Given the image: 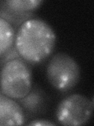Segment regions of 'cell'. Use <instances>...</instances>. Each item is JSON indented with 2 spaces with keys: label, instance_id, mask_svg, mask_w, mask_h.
<instances>
[{
  "label": "cell",
  "instance_id": "30bf717a",
  "mask_svg": "<svg viewBox=\"0 0 94 126\" xmlns=\"http://www.w3.org/2000/svg\"><path fill=\"white\" fill-rule=\"evenodd\" d=\"M27 125H33V126H55L56 124L53 122L49 121L47 120H34L32 121L29 122Z\"/></svg>",
  "mask_w": 94,
  "mask_h": 126
},
{
  "label": "cell",
  "instance_id": "277c9868",
  "mask_svg": "<svg viewBox=\"0 0 94 126\" xmlns=\"http://www.w3.org/2000/svg\"><path fill=\"white\" fill-rule=\"evenodd\" d=\"M93 100L81 94H72L59 103L56 117L63 125H83L87 124L92 115Z\"/></svg>",
  "mask_w": 94,
  "mask_h": 126
},
{
  "label": "cell",
  "instance_id": "6da1fadb",
  "mask_svg": "<svg viewBox=\"0 0 94 126\" xmlns=\"http://www.w3.org/2000/svg\"><path fill=\"white\" fill-rule=\"evenodd\" d=\"M56 40L57 35L49 25L40 18L31 17L20 25L14 46L27 63L36 65L50 56Z\"/></svg>",
  "mask_w": 94,
  "mask_h": 126
},
{
  "label": "cell",
  "instance_id": "3957f363",
  "mask_svg": "<svg viewBox=\"0 0 94 126\" xmlns=\"http://www.w3.org/2000/svg\"><path fill=\"white\" fill-rule=\"evenodd\" d=\"M46 76L55 89L67 92L74 88L80 80L81 69L78 62L65 53H57L50 58Z\"/></svg>",
  "mask_w": 94,
  "mask_h": 126
},
{
  "label": "cell",
  "instance_id": "5b68a950",
  "mask_svg": "<svg viewBox=\"0 0 94 126\" xmlns=\"http://www.w3.org/2000/svg\"><path fill=\"white\" fill-rule=\"evenodd\" d=\"M43 3L42 0H6L1 2L0 17L12 25H18L31 18L32 12Z\"/></svg>",
  "mask_w": 94,
  "mask_h": 126
},
{
  "label": "cell",
  "instance_id": "9c48e42d",
  "mask_svg": "<svg viewBox=\"0 0 94 126\" xmlns=\"http://www.w3.org/2000/svg\"><path fill=\"white\" fill-rule=\"evenodd\" d=\"M21 58V55L19 54L17 48H16V47L13 44V46L10 50H8L5 54L0 57V67L5 64V63L11 60H13V59L16 58Z\"/></svg>",
  "mask_w": 94,
  "mask_h": 126
},
{
  "label": "cell",
  "instance_id": "52a82bcc",
  "mask_svg": "<svg viewBox=\"0 0 94 126\" xmlns=\"http://www.w3.org/2000/svg\"><path fill=\"white\" fill-rule=\"evenodd\" d=\"M44 93L38 88H31L28 94L18 99V103L28 113H38L44 106Z\"/></svg>",
  "mask_w": 94,
  "mask_h": 126
},
{
  "label": "cell",
  "instance_id": "7a4b0ae2",
  "mask_svg": "<svg viewBox=\"0 0 94 126\" xmlns=\"http://www.w3.org/2000/svg\"><path fill=\"white\" fill-rule=\"evenodd\" d=\"M32 88V73L23 58H16L0 67V90L13 99L24 97Z\"/></svg>",
  "mask_w": 94,
  "mask_h": 126
},
{
  "label": "cell",
  "instance_id": "8fae6325",
  "mask_svg": "<svg viewBox=\"0 0 94 126\" xmlns=\"http://www.w3.org/2000/svg\"><path fill=\"white\" fill-rule=\"evenodd\" d=\"M4 96H6L5 94H4L2 92H1V90H0V99H1L2 98H3Z\"/></svg>",
  "mask_w": 94,
  "mask_h": 126
},
{
  "label": "cell",
  "instance_id": "8992f818",
  "mask_svg": "<svg viewBox=\"0 0 94 126\" xmlns=\"http://www.w3.org/2000/svg\"><path fill=\"white\" fill-rule=\"evenodd\" d=\"M25 123L24 110L15 99L4 96L0 99V125H22Z\"/></svg>",
  "mask_w": 94,
  "mask_h": 126
},
{
  "label": "cell",
  "instance_id": "ba28073f",
  "mask_svg": "<svg viewBox=\"0 0 94 126\" xmlns=\"http://www.w3.org/2000/svg\"><path fill=\"white\" fill-rule=\"evenodd\" d=\"M16 32L13 25L0 17V57L14 44Z\"/></svg>",
  "mask_w": 94,
  "mask_h": 126
}]
</instances>
